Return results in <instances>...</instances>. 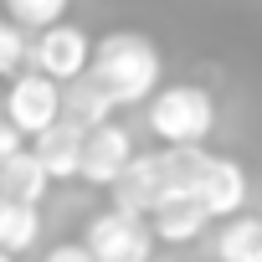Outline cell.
I'll use <instances>...</instances> for the list:
<instances>
[{"mask_svg": "<svg viewBox=\"0 0 262 262\" xmlns=\"http://www.w3.org/2000/svg\"><path fill=\"white\" fill-rule=\"evenodd\" d=\"M82 77L108 98V108H134L160 88V52L139 31H108L93 41Z\"/></svg>", "mask_w": 262, "mask_h": 262, "instance_id": "6da1fadb", "label": "cell"}, {"mask_svg": "<svg viewBox=\"0 0 262 262\" xmlns=\"http://www.w3.org/2000/svg\"><path fill=\"white\" fill-rule=\"evenodd\" d=\"M149 134L160 144H206L216 128V98L201 82H170L149 98Z\"/></svg>", "mask_w": 262, "mask_h": 262, "instance_id": "7a4b0ae2", "label": "cell"}, {"mask_svg": "<svg viewBox=\"0 0 262 262\" xmlns=\"http://www.w3.org/2000/svg\"><path fill=\"white\" fill-rule=\"evenodd\" d=\"M82 247H88L93 262H149V257H155L149 221H144V216H128V211H103V216H93Z\"/></svg>", "mask_w": 262, "mask_h": 262, "instance_id": "3957f363", "label": "cell"}, {"mask_svg": "<svg viewBox=\"0 0 262 262\" xmlns=\"http://www.w3.org/2000/svg\"><path fill=\"white\" fill-rule=\"evenodd\" d=\"M88 52H93V36H88L82 26H67V21H57V26H41V31H36V41H26L31 72L52 77L57 88L88 72Z\"/></svg>", "mask_w": 262, "mask_h": 262, "instance_id": "277c9868", "label": "cell"}, {"mask_svg": "<svg viewBox=\"0 0 262 262\" xmlns=\"http://www.w3.org/2000/svg\"><path fill=\"white\" fill-rule=\"evenodd\" d=\"M57 82L52 77H41V72H16V77H6V118L21 139H31V134H41V128L57 118Z\"/></svg>", "mask_w": 262, "mask_h": 262, "instance_id": "5b68a950", "label": "cell"}, {"mask_svg": "<svg viewBox=\"0 0 262 262\" xmlns=\"http://www.w3.org/2000/svg\"><path fill=\"white\" fill-rule=\"evenodd\" d=\"M134 160V139H128V128L123 123H113V118H103V123H93V128H82V155H77V180H88V185H113L118 180V170Z\"/></svg>", "mask_w": 262, "mask_h": 262, "instance_id": "8992f818", "label": "cell"}, {"mask_svg": "<svg viewBox=\"0 0 262 262\" xmlns=\"http://www.w3.org/2000/svg\"><path fill=\"white\" fill-rule=\"evenodd\" d=\"M211 221H226L247 206V170L231 160V155H206L201 175H195V190H190Z\"/></svg>", "mask_w": 262, "mask_h": 262, "instance_id": "52a82bcc", "label": "cell"}, {"mask_svg": "<svg viewBox=\"0 0 262 262\" xmlns=\"http://www.w3.org/2000/svg\"><path fill=\"white\" fill-rule=\"evenodd\" d=\"M31 155L47 170V180H77V155H82V128L67 118H52L41 134H31Z\"/></svg>", "mask_w": 262, "mask_h": 262, "instance_id": "ba28073f", "label": "cell"}, {"mask_svg": "<svg viewBox=\"0 0 262 262\" xmlns=\"http://www.w3.org/2000/svg\"><path fill=\"white\" fill-rule=\"evenodd\" d=\"M144 221H149V236H155V242H170V247H185V242H195V236L211 226V216H206V206H201L195 195H170V201H160Z\"/></svg>", "mask_w": 262, "mask_h": 262, "instance_id": "9c48e42d", "label": "cell"}, {"mask_svg": "<svg viewBox=\"0 0 262 262\" xmlns=\"http://www.w3.org/2000/svg\"><path fill=\"white\" fill-rule=\"evenodd\" d=\"M52 190L47 170L36 165V155L21 144L6 165H0V195H11V201H26V206H41V195Z\"/></svg>", "mask_w": 262, "mask_h": 262, "instance_id": "30bf717a", "label": "cell"}, {"mask_svg": "<svg viewBox=\"0 0 262 262\" xmlns=\"http://www.w3.org/2000/svg\"><path fill=\"white\" fill-rule=\"evenodd\" d=\"M211 252H216V262H262V221L247 211L226 216Z\"/></svg>", "mask_w": 262, "mask_h": 262, "instance_id": "8fae6325", "label": "cell"}, {"mask_svg": "<svg viewBox=\"0 0 262 262\" xmlns=\"http://www.w3.org/2000/svg\"><path fill=\"white\" fill-rule=\"evenodd\" d=\"M41 242V211L26 206V201H11V195H0V252H31Z\"/></svg>", "mask_w": 262, "mask_h": 262, "instance_id": "7c38bea8", "label": "cell"}, {"mask_svg": "<svg viewBox=\"0 0 262 262\" xmlns=\"http://www.w3.org/2000/svg\"><path fill=\"white\" fill-rule=\"evenodd\" d=\"M67 6L72 0H0V16L21 31H41V26L67 21Z\"/></svg>", "mask_w": 262, "mask_h": 262, "instance_id": "4fadbf2b", "label": "cell"}, {"mask_svg": "<svg viewBox=\"0 0 262 262\" xmlns=\"http://www.w3.org/2000/svg\"><path fill=\"white\" fill-rule=\"evenodd\" d=\"M21 62H26V31L0 16V77H16Z\"/></svg>", "mask_w": 262, "mask_h": 262, "instance_id": "5bb4252c", "label": "cell"}, {"mask_svg": "<svg viewBox=\"0 0 262 262\" xmlns=\"http://www.w3.org/2000/svg\"><path fill=\"white\" fill-rule=\"evenodd\" d=\"M41 262H93V257H88V247H82V242H57Z\"/></svg>", "mask_w": 262, "mask_h": 262, "instance_id": "9a60e30c", "label": "cell"}, {"mask_svg": "<svg viewBox=\"0 0 262 262\" xmlns=\"http://www.w3.org/2000/svg\"><path fill=\"white\" fill-rule=\"evenodd\" d=\"M16 149H21V134H16V128H11L6 118H0V165H6V160H11Z\"/></svg>", "mask_w": 262, "mask_h": 262, "instance_id": "2e32d148", "label": "cell"}, {"mask_svg": "<svg viewBox=\"0 0 262 262\" xmlns=\"http://www.w3.org/2000/svg\"><path fill=\"white\" fill-rule=\"evenodd\" d=\"M0 262H16V257H11V252H0Z\"/></svg>", "mask_w": 262, "mask_h": 262, "instance_id": "e0dca14e", "label": "cell"}]
</instances>
